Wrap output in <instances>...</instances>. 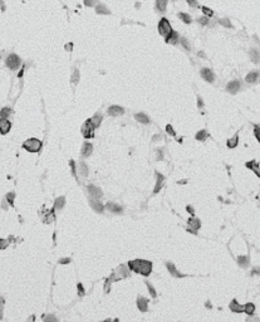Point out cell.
<instances>
[{
	"label": "cell",
	"instance_id": "cell-1",
	"mask_svg": "<svg viewBox=\"0 0 260 322\" xmlns=\"http://www.w3.org/2000/svg\"><path fill=\"white\" fill-rule=\"evenodd\" d=\"M128 268L130 270H133L136 273H139L147 277L152 272V263L150 261H145V259H135L128 263Z\"/></svg>",
	"mask_w": 260,
	"mask_h": 322
},
{
	"label": "cell",
	"instance_id": "cell-2",
	"mask_svg": "<svg viewBox=\"0 0 260 322\" xmlns=\"http://www.w3.org/2000/svg\"><path fill=\"white\" fill-rule=\"evenodd\" d=\"M23 148L29 152H39L41 148V141L38 139H28L26 141H24Z\"/></svg>",
	"mask_w": 260,
	"mask_h": 322
},
{
	"label": "cell",
	"instance_id": "cell-3",
	"mask_svg": "<svg viewBox=\"0 0 260 322\" xmlns=\"http://www.w3.org/2000/svg\"><path fill=\"white\" fill-rule=\"evenodd\" d=\"M172 32H173V30H172V27H171V24H170V21H168L166 18H162V19H161V20H160V23H158V33L166 39Z\"/></svg>",
	"mask_w": 260,
	"mask_h": 322
},
{
	"label": "cell",
	"instance_id": "cell-4",
	"mask_svg": "<svg viewBox=\"0 0 260 322\" xmlns=\"http://www.w3.org/2000/svg\"><path fill=\"white\" fill-rule=\"evenodd\" d=\"M94 126H93V123H92V121H90V118L89 120H87L86 122L83 123V126H82V133H83V136L86 139H92L93 136H94Z\"/></svg>",
	"mask_w": 260,
	"mask_h": 322
},
{
	"label": "cell",
	"instance_id": "cell-5",
	"mask_svg": "<svg viewBox=\"0 0 260 322\" xmlns=\"http://www.w3.org/2000/svg\"><path fill=\"white\" fill-rule=\"evenodd\" d=\"M20 63L22 62H20V58L17 54H10V55H8V58H6V66H8L10 69H13V70L18 69L19 66H20Z\"/></svg>",
	"mask_w": 260,
	"mask_h": 322
},
{
	"label": "cell",
	"instance_id": "cell-6",
	"mask_svg": "<svg viewBox=\"0 0 260 322\" xmlns=\"http://www.w3.org/2000/svg\"><path fill=\"white\" fill-rule=\"evenodd\" d=\"M87 189H88V192L90 195V199H101L103 196V191L99 188L94 186V185H88Z\"/></svg>",
	"mask_w": 260,
	"mask_h": 322
},
{
	"label": "cell",
	"instance_id": "cell-7",
	"mask_svg": "<svg viewBox=\"0 0 260 322\" xmlns=\"http://www.w3.org/2000/svg\"><path fill=\"white\" fill-rule=\"evenodd\" d=\"M188 230L191 232V233H194V234H196L197 233V229L201 227V221L197 219V218H195V217H191L188 219Z\"/></svg>",
	"mask_w": 260,
	"mask_h": 322
},
{
	"label": "cell",
	"instance_id": "cell-8",
	"mask_svg": "<svg viewBox=\"0 0 260 322\" xmlns=\"http://www.w3.org/2000/svg\"><path fill=\"white\" fill-rule=\"evenodd\" d=\"M166 267H167L168 272H170V273H171V276H172V277H176V278L185 277V274H182L181 272H179V270H177V268L175 267V264H173V263H171V262H167V263H166Z\"/></svg>",
	"mask_w": 260,
	"mask_h": 322
},
{
	"label": "cell",
	"instance_id": "cell-9",
	"mask_svg": "<svg viewBox=\"0 0 260 322\" xmlns=\"http://www.w3.org/2000/svg\"><path fill=\"white\" fill-rule=\"evenodd\" d=\"M11 128V123L6 118H0V133L6 135Z\"/></svg>",
	"mask_w": 260,
	"mask_h": 322
},
{
	"label": "cell",
	"instance_id": "cell-10",
	"mask_svg": "<svg viewBox=\"0 0 260 322\" xmlns=\"http://www.w3.org/2000/svg\"><path fill=\"white\" fill-rule=\"evenodd\" d=\"M90 206H92V209L96 210L97 213H102L104 210V208L106 206H103V204L101 203V200L99 199H90Z\"/></svg>",
	"mask_w": 260,
	"mask_h": 322
},
{
	"label": "cell",
	"instance_id": "cell-11",
	"mask_svg": "<svg viewBox=\"0 0 260 322\" xmlns=\"http://www.w3.org/2000/svg\"><path fill=\"white\" fill-rule=\"evenodd\" d=\"M124 113V110L122 108L121 106H111L108 108V114L109 116H113V117H117V116H121V114Z\"/></svg>",
	"mask_w": 260,
	"mask_h": 322
},
{
	"label": "cell",
	"instance_id": "cell-12",
	"mask_svg": "<svg viewBox=\"0 0 260 322\" xmlns=\"http://www.w3.org/2000/svg\"><path fill=\"white\" fill-rule=\"evenodd\" d=\"M230 310L235 312V313H243L244 312V305H240L236 299H233V301L230 302Z\"/></svg>",
	"mask_w": 260,
	"mask_h": 322
},
{
	"label": "cell",
	"instance_id": "cell-13",
	"mask_svg": "<svg viewBox=\"0 0 260 322\" xmlns=\"http://www.w3.org/2000/svg\"><path fill=\"white\" fill-rule=\"evenodd\" d=\"M240 86L241 84H240V82H239V81H231L226 86V91L229 92V93H233L234 95V93H236L239 89H240Z\"/></svg>",
	"mask_w": 260,
	"mask_h": 322
},
{
	"label": "cell",
	"instance_id": "cell-14",
	"mask_svg": "<svg viewBox=\"0 0 260 322\" xmlns=\"http://www.w3.org/2000/svg\"><path fill=\"white\" fill-rule=\"evenodd\" d=\"M92 151H93V146H92V144H89V142H84L83 146H82V150H81L82 156H83V157H88V156H90Z\"/></svg>",
	"mask_w": 260,
	"mask_h": 322
},
{
	"label": "cell",
	"instance_id": "cell-15",
	"mask_svg": "<svg viewBox=\"0 0 260 322\" xmlns=\"http://www.w3.org/2000/svg\"><path fill=\"white\" fill-rule=\"evenodd\" d=\"M137 307L141 312H146L148 308V299H146L145 297H138L137 299Z\"/></svg>",
	"mask_w": 260,
	"mask_h": 322
},
{
	"label": "cell",
	"instance_id": "cell-16",
	"mask_svg": "<svg viewBox=\"0 0 260 322\" xmlns=\"http://www.w3.org/2000/svg\"><path fill=\"white\" fill-rule=\"evenodd\" d=\"M106 209L109 210L111 213H115V214H121L122 213V206L118 205V204H115V203H108L106 205Z\"/></svg>",
	"mask_w": 260,
	"mask_h": 322
},
{
	"label": "cell",
	"instance_id": "cell-17",
	"mask_svg": "<svg viewBox=\"0 0 260 322\" xmlns=\"http://www.w3.org/2000/svg\"><path fill=\"white\" fill-rule=\"evenodd\" d=\"M201 76L206 82H214V73L207 68L201 69Z\"/></svg>",
	"mask_w": 260,
	"mask_h": 322
},
{
	"label": "cell",
	"instance_id": "cell-18",
	"mask_svg": "<svg viewBox=\"0 0 260 322\" xmlns=\"http://www.w3.org/2000/svg\"><path fill=\"white\" fill-rule=\"evenodd\" d=\"M179 40H180V35H179L176 32H172V33L166 38V42L168 43V44H177Z\"/></svg>",
	"mask_w": 260,
	"mask_h": 322
},
{
	"label": "cell",
	"instance_id": "cell-19",
	"mask_svg": "<svg viewBox=\"0 0 260 322\" xmlns=\"http://www.w3.org/2000/svg\"><path fill=\"white\" fill-rule=\"evenodd\" d=\"M259 78H260V73L259 72H251L246 76V81L248 83H256L259 81Z\"/></svg>",
	"mask_w": 260,
	"mask_h": 322
},
{
	"label": "cell",
	"instance_id": "cell-20",
	"mask_svg": "<svg viewBox=\"0 0 260 322\" xmlns=\"http://www.w3.org/2000/svg\"><path fill=\"white\" fill-rule=\"evenodd\" d=\"M164 179H165V177H164L162 175L157 174V181H156V185H154V189H153V192H154V194H157V192H160V190L162 189Z\"/></svg>",
	"mask_w": 260,
	"mask_h": 322
},
{
	"label": "cell",
	"instance_id": "cell-21",
	"mask_svg": "<svg viewBox=\"0 0 260 322\" xmlns=\"http://www.w3.org/2000/svg\"><path fill=\"white\" fill-rule=\"evenodd\" d=\"M64 204H66V198L64 196H59V198L55 199V202H54V209L55 210H60V209H63Z\"/></svg>",
	"mask_w": 260,
	"mask_h": 322
},
{
	"label": "cell",
	"instance_id": "cell-22",
	"mask_svg": "<svg viewBox=\"0 0 260 322\" xmlns=\"http://www.w3.org/2000/svg\"><path fill=\"white\" fill-rule=\"evenodd\" d=\"M246 167H248V169H251V170L258 175V177H260V167H259V165H258V164H256L255 161H249V162H246Z\"/></svg>",
	"mask_w": 260,
	"mask_h": 322
},
{
	"label": "cell",
	"instance_id": "cell-23",
	"mask_svg": "<svg viewBox=\"0 0 260 322\" xmlns=\"http://www.w3.org/2000/svg\"><path fill=\"white\" fill-rule=\"evenodd\" d=\"M77 174H79L83 177L88 176V166L84 162H81L79 165H78V173H77Z\"/></svg>",
	"mask_w": 260,
	"mask_h": 322
},
{
	"label": "cell",
	"instance_id": "cell-24",
	"mask_svg": "<svg viewBox=\"0 0 260 322\" xmlns=\"http://www.w3.org/2000/svg\"><path fill=\"white\" fill-rule=\"evenodd\" d=\"M244 312L248 314V316H251V314H254L255 312V305L254 303H246V305H244Z\"/></svg>",
	"mask_w": 260,
	"mask_h": 322
},
{
	"label": "cell",
	"instance_id": "cell-25",
	"mask_svg": "<svg viewBox=\"0 0 260 322\" xmlns=\"http://www.w3.org/2000/svg\"><path fill=\"white\" fill-rule=\"evenodd\" d=\"M135 118L138 121V122H141V123H143V125H147V123L150 122L148 116H146L145 113H136V114H135Z\"/></svg>",
	"mask_w": 260,
	"mask_h": 322
},
{
	"label": "cell",
	"instance_id": "cell-26",
	"mask_svg": "<svg viewBox=\"0 0 260 322\" xmlns=\"http://www.w3.org/2000/svg\"><path fill=\"white\" fill-rule=\"evenodd\" d=\"M237 263H239V266H241L243 268H246L249 266V257L248 255H240L237 258Z\"/></svg>",
	"mask_w": 260,
	"mask_h": 322
},
{
	"label": "cell",
	"instance_id": "cell-27",
	"mask_svg": "<svg viewBox=\"0 0 260 322\" xmlns=\"http://www.w3.org/2000/svg\"><path fill=\"white\" fill-rule=\"evenodd\" d=\"M237 144H239V136H237V135H234L233 137L228 140V147H230V148L236 147Z\"/></svg>",
	"mask_w": 260,
	"mask_h": 322
},
{
	"label": "cell",
	"instance_id": "cell-28",
	"mask_svg": "<svg viewBox=\"0 0 260 322\" xmlns=\"http://www.w3.org/2000/svg\"><path fill=\"white\" fill-rule=\"evenodd\" d=\"M90 121H92V123H93V126L97 128L98 126L101 125V122H102V114L101 113H96L94 116L90 118Z\"/></svg>",
	"mask_w": 260,
	"mask_h": 322
},
{
	"label": "cell",
	"instance_id": "cell-29",
	"mask_svg": "<svg viewBox=\"0 0 260 322\" xmlns=\"http://www.w3.org/2000/svg\"><path fill=\"white\" fill-rule=\"evenodd\" d=\"M249 54H250L251 61L254 62V63H259L260 62V53L258 51H255V49H251Z\"/></svg>",
	"mask_w": 260,
	"mask_h": 322
},
{
	"label": "cell",
	"instance_id": "cell-30",
	"mask_svg": "<svg viewBox=\"0 0 260 322\" xmlns=\"http://www.w3.org/2000/svg\"><path fill=\"white\" fill-rule=\"evenodd\" d=\"M207 136H209V133H207V131L206 130H201V131H199L197 133H196V140H199V141H205L206 139H207Z\"/></svg>",
	"mask_w": 260,
	"mask_h": 322
},
{
	"label": "cell",
	"instance_id": "cell-31",
	"mask_svg": "<svg viewBox=\"0 0 260 322\" xmlns=\"http://www.w3.org/2000/svg\"><path fill=\"white\" fill-rule=\"evenodd\" d=\"M156 6L160 11H165L167 6V0H156Z\"/></svg>",
	"mask_w": 260,
	"mask_h": 322
},
{
	"label": "cell",
	"instance_id": "cell-32",
	"mask_svg": "<svg viewBox=\"0 0 260 322\" xmlns=\"http://www.w3.org/2000/svg\"><path fill=\"white\" fill-rule=\"evenodd\" d=\"M43 321L44 322H59L58 321V317H55L54 314H50V313L43 314Z\"/></svg>",
	"mask_w": 260,
	"mask_h": 322
},
{
	"label": "cell",
	"instance_id": "cell-33",
	"mask_svg": "<svg viewBox=\"0 0 260 322\" xmlns=\"http://www.w3.org/2000/svg\"><path fill=\"white\" fill-rule=\"evenodd\" d=\"M179 18L182 21H184V23H186V24L191 23V17H190L188 14H186V13H179Z\"/></svg>",
	"mask_w": 260,
	"mask_h": 322
},
{
	"label": "cell",
	"instance_id": "cell-34",
	"mask_svg": "<svg viewBox=\"0 0 260 322\" xmlns=\"http://www.w3.org/2000/svg\"><path fill=\"white\" fill-rule=\"evenodd\" d=\"M96 11H97L98 14H109V10H108L103 4H98V5L96 6Z\"/></svg>",
	"mask_w": 260,
	"mask_h": 322
},
{
	"label": "cell",
	"instance_id": "cell-35",
	"mask_svg": "<svg viewBox=\"0 0 260 322\" xmlns=\"http://www.w3.org/2000/svg\"><path fill=\"white\" fill-rule=\"evenodd\" d=\"M11 110L8 108V107H4V108L0 111V118H8V116H10Z\"/></svg>",
	"mask_w": 260,
	"mask_h": 322
},
{
	"label": "cell",
	"instance_id": "cell-36",
	"mask_svg": "<svg viewBox=\"0 0 260 322\" xmlns=\"http://www.w3.org/2000/svg\"><path fill=\"white\" fill-rule=\"evenodd\" d=\"M78 81H79V72L75 69L74 72L72 73V76H71V82L73 84H77V83H78Z\"/></svg>",
	"mask_w": 260,
	"mask_h": 322
},
{
	"label": "cell",
	"instance_id": "cell-37",
	"mask_svg": "<svg viewBox=\"0 0 260 322\" xmlns=\"http://www.w3.org/2000/svg\"><path fill=\"white\" fill-rule=\"evenodd\" d=\"M14 199H15V194H14V192H8V194H6V202H8L11 206L14 205Z\"/></svg>",
	"mask_w": 260,
	"mask_h": 322
},
{
	"label": "cell",
	"instance_id": "cell-38",
	"mask_svg": "<svg viewBox=\"0 0 260 322\" xmlns=\"http://www.w3.org/2000/svg\"><path fill=\"white\" fill-rule=\"evenodd\" d=\"M54 219H55V214H54V211H50V213L47 214V218L44 219V221L45 223H52V221H54Z\"/></svg>",
	"mask_w": 260,
	"mask_h": 322
},
{
	"label": "cell",
	"instance_id": "cell-39",
	"mask_svg": "<svg viewBox=\"0 0 260 322\" xmlns=\"http://www.w3.org/2000/svg\"><path fill=\"white\" fill-rule=\"evenodd\" d=\"M146 284H147V287H148V292H150V295H151V297H152V298H156V296H157V293H156V291H154V288H153V286H152L151 283H148V282H147Z\"/></svg>",
	"mask_w": 260,
	"mask_h": 322
},
{
	"label": "cell",
	"instance_id": "cell-40",
	"mask_svg": "<svg viewBox=\"0 0 260 322\" xmlns=\"http://www.w3.org/2000/svg\"><path fill=\"white\" fill-rule=\"evenodd\" d=\"M219 23L222 25V27H225V28H231V23L229 21V19H221Z\"/></svg>",
	"mask_w": 260,
	"mask_h": 322
},
{
	"label": "cell",
	"instance_id": "cell-41",
	"mask_svg": "<svg viewBox=\"0 0 260 322\" xmlns=\"http://www.w3.org/2000/svg\"><path fill=\"white\" fill-rule=\"evenodd\" d=\"M246 322H260V317L258 316H254V314H251L246 318Z\"/></svg>",
	"mask_w": 260,
	"mask_h": 322
},
{
	"label": "cell",
	"instance_id": "cell-42",
	"mask_svg": "<svg viewBox=\"0 0 260 322\" xmlns=\"http://www.w3.org/2000/svg\"><path fill=\"white\" fill-rule=\"evenodd\" d=\"M202 11H203V14H205V15H207V17H213V10L211 9H209V8H206V6H202Z\"/></svg>",
	"mask_w": 260,
	"mask_h": 322
},
{
	"label": "cell",
	"instance_id": "cell-43",
	"mask_svg": "<svg viewBox=\"0 0 260 322\" xmlns=\"http://www.w3.org/2000/svg\"><path fill=\"white\" fill-rule=\"evenodd\" d=\"M3 311H4V298L0 296V320L3 318Z\"/></svg>",
	"mask_w": 260,
	"mask_h": 322
},
{
	"label": "cell",
	"instance_id": "cell-44",
	"mask_svg": "<svg viewBox=\"0 0 260 322\" xmlns=\"http://www.w3.org/2000/svg\"><path fill=\"white\" fill-rule=\"evenodd\" d=\"M166 131H167L168 135H171V136H175V135H176V133H175V131H173V127H172L171 125H167V126H166Z\"/></svg>",
	"mask_w": 260,
	"mask_h": 322
},
{
	"label": "cell",
	"instance_id": "cell-45",
	"mask_svg": "<svg viewBox=\"0 0 260 322\" xmlns=\"http://www.w3.org/2000/svg\"><path fill=\"white\" fill-rule=\"evenodd\" d=\"M77 287H78V295L82 297V296H84V288H83V284L82 283H78V286H77Z\"/></svg>",
	"mask_w": 260,
	"mask_h": 322
},
{
	"label": "cell",
	"instance_id": "cell-46",
	"mask_svg": "<svg viewBox=\"0 0 260 322\" xmlns=\"http://www.w3.org/2000/svg\"><path fill=\"white\" fill-rule=\"evenodd\" d=\"M254 133H255V136H256V139H258V141L260 142V126H255V130H254Z\"/></svg>",
	"mask_w": 260,
	"mask_h": 322
},
{
	"label": "cell",
	"instance_id": "cell-47",
	"mask_svg": "<svg viewBox=\"0 0 260 322\" xmlns=\"http://www.w3.org/2000/svg\"><path fill=\"white\" fill-rule=\"evenodd\" d=\"M8 247V240H5V239H0V249H4Z\"/></svg>",
	"mask_w": 260,
	"mask_h": 322
},
{
	"label": "cell",
	"instance_id": "cell-48",
	"mask_svg": "<svg viewBox=\"0 0 260 322\" xmlns=\"http://www.w3.org/2000/svg\"><path fill=\"white\" fill-rule=\"evenodd\" d=\"M197 21H199L200 24H203V25L209 24V20H207V18H205V17H202V18H199V19H197Z\"/></svg>",
	"mask_w": 260,
	"mask_h": 322
},
{
	"label": "cell",
	"instance_id": "cell-49",
	"mask_svg": "<svg viewBox=\"0 0 260 322\" xmlns=\"http://www.w3.org/2000/svg\"><path fill=\"white\" fill-rule=\"evenodd\" d=\"M96 3H97V0H84V4L87 6H94Z\"/></svg>",
	"mask_w": 260,
	"mask_h": 322
},
{
	"label": "cell",
	"instance_id": "cell-50",
	"mask_svg": "<svg viewBox=\"0 0 260 322\" xmlns=\"http://www.w3.org/2000/svg\"><path fill=\"white\" fill-rule=\"evenodd\" d=\"M180 42H181V44H182V45H184V47H185V48L187 49V51H188V49H190V45H188V43H187V40H186L185 38H181V39H180Z\"/></svg>",
	"mask_w": 260,
	"mask_h": 322
},
{
	"label": "cell",
	"instance_id": "cell-51",
	"mask_svg": "<svg viewBox=\"0 0 260 322\" xmlns=\"http://www.w3.org/2000/svg\"><path fill=\"white\" fill-rule=\"evenodd\" d=\"M187 4L190 6H192V8H195V6H197V0H186Z\"/></svg>",
	"mask_w": 260,
	"mask_h": 322
},
{
	"label": "cell",
	"instance_id": "cell-52",
	"mask_svg": "<svg viewBox=\"0 0 260 322\" xmlns=\"http://www.w3.org/2000/svg\"><path fill=\"white\" fill-rule=\"evenodd\" d=\"M69 165H71V167H72L73 175H74V176H77V170H75V162H74V161H71V162H69Z\"/></svg>",
	"mask_w": 260,
	"mask_h": 322
},
{
	"label": "cell",
	"instance_id": "cell-53",
	"mask_svg": "<svg viewBox=\"0 0 260 322\" xmlns=\"http://www.w3.org/2000/svg\"><path fill=\"white\" fill-rule=\"evenodd\" d=\"M59 263L60 264H68V263H71V258H62V259H59Z\"/></svg>",
	"mask_w": 260,
	"mask_h": 322
},
{
	"label": "cell",
	"instance_id": "cell-54",
	"mask_svg": "<svg viewBox=\"0 0 260 322\" xmlns=\"http://www.w3.org/2000/svg\"><path fill=\"white\" fill-rule=\"evenodd\" d=\"M252 274H258V276H260V267H255L254 269H252Z\"/></svg>",
	"mask_w": 260,
	"mask_h": 322
},
{
	"label": "cell",
	"instance_id": "cell-55",
	"mask_svg": "<svg viewBox=\"0 0 260 322\" xmlns=\"http://www.w3.org/2000/svg\"><path fill=\"white\" fill-rule=\"evenodd\" d=\"M197 101H199V102H197V105H199V108H201V107L203 106V103H202V99L199 97V98H197Z\"/></svg>",
	"mask_w": 260,
	"mask_h": 322
},
{
	"label": "cell",
	"instance_id": "cell-56",
	"mask_svg": "<svg viewBox=\"0 0 260 322\" xmlns=\"http://www.w3.org/2000/svg\"><path fill=\"white\" fill-rule=\"evenodd\" d=\"M187 211H188V213H191V214H192V213H194V209H192V208H191V206H190V205H188V206H187Z\"/></svg>",
	"mask_w": 260,
	"mask_h": 322
},
{
	"label": "cell",
	"instance_id": "cell-57",
	"mask_svg": "<svg viewBox=\"0 0 260 322\" xmlns=\"http://www.w3.org/2000/svg\"><path fill=\"white\" fill-rule=\"evenodd\" d=\"M160 139H161V136H160V135H156V136L153 137V141H157V140H160Z\"/></svg>",
	"mask_w": 260,
	"mask_h": 322
},
{
	"label": "cell",
	"instance_id": "cell-58",
	"mask_svg": "<svg viewBox=\"0 0 260 322\" xmlns=\"http://www.w3.org/2000/svg\"><path fill=\"white\" fill-rule=\"evenodd\" d=\"M102 322H112V320H111V318H107V320H104V321H102Z\"/></svg>",
	"mask_w": 260,
	"mask_h": 322
},
{
	"label": "cell",
	"instance_id": "cell-59",
	"mask_svg": "<svg viewBox=\"0 0 260 322\" xmlns=\"http://www.w3.org/2000/svg\"><path fill=\"white\" fill-rule=\"evenodd\" d=\"M34 320H35V318H34V316H32V318H30L29 321H28V322H34Z\"/></svg>",
	"mask_w": 260,
	"mask_h": 322
}]
</instances>
